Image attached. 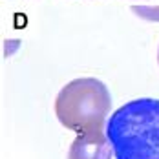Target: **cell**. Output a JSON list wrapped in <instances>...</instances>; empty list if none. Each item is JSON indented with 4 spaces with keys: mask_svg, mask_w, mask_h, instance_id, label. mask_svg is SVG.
I'll return each instance as SVG.
<instances>
[{
    "mask_svg": "<svg viewBox=\"0 0 159 159\" xmlns=\"http://www.w3.org/2000/svg\"><path fill=\"white\" fill-rule=\"evenodd\" d=\"M111 156L113 150L104 130L77 135L68 152V159H111Z\"/></svg>",
    "mask_w": 159,
    "mask_h": 159,
    "instance_id": "cell-3",
    "label": "cell"
},
{
    "mask_svg": "<svg viewBox=\"0 0 159 159\" xmlns=\"http://www.w3.org/2000/svg\"><path fill=\"white\" fill-rule=\"evenodd\" d=\"M132 11L135 13V15L143 16V18H148V20H156L159 22V6L156 7H132Z\"/></svg>",
    "mask_w": 159,
    "mask_h": 159,
    "instance_id": "cell-4",
    "label": "cell"
},
{
    "mask_svg": "<svg viewBox=\"0 0 159 159\" xmlns=\"http://www.w3.org/2000/svg\"><path fill=\"white\" fill-rule=\"evenodd\" d=\"M111 108V95L102 80L80 77L62 86L55 97V115L77 135L102 132Z\"/></svg>",
    "mask_w": 159,
    "mask_h": 159,
    "instance_id": "cell-2",
    "label": "cell"
},
{
    "mask_svg": "<svg viewBox=\"0 0 159 159\" xmlns=\"http://www.w3.org/2000/svg\"><path fill=\"white\" fill-rule=\"evenodd\" d=\"M115 159H159V99H134L106 121Z\"/></svg>",
    "mask_w": 159,
    "mask_h": 159,
    "instance_id": "cell-1",
    "label": "cell"
},
{
    "mask_svg": "<svg viewBox=\"0 0 159 159\" xmlns=\"http://www.w3.org/2000/svg\"><path fill=\"white\" fill-rule=\"evenodd\" d=\"M157 61H159V49H157Z\"/></svg>",
    "mask_w": 159,
    "mask_h": 159,
    "instance_id": "cell-6",
    "label": "cell"
},
{
    "mask_svg": "<svg viewBox=\"0 0 159 159\" xmlns=\"http://www.w3.org/2000/svg\"><path fill=\"white\" fill-rule=\"evenodd\" d=\"M18 48H20V40H16V39L6 40V42H4V57H11Z\"/></svg>",
    "mask_w": 159,
    "mask_h": 159,
    "instance_id": "cell-5",
    "label": "cell"
}]
</instances>
